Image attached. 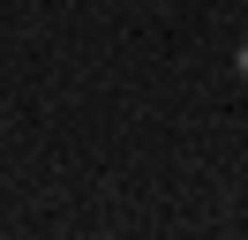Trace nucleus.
I'll list each match as a JSON object with an SVG mask.
<instances>
[{"mask_svg":"<svg viewBox=\"0 0 248 240\" xmlns=\"http://www.w3.org/2000/svg\"><path fill=\"white\" fill-rule=\"evenodd\" d=\"M233 75H241V83H248V45H241V60H233Z\"/></svg>","mask_w":248,"mask_h":240,"instance_id":"f257e3e1","label":"nucleus"}]
</instances>
